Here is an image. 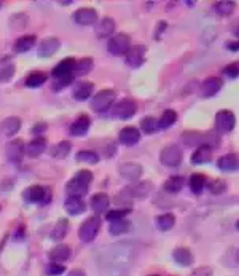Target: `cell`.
Instances as JSON below:
<instances>
[{
    "instance_id": "cell-1",
    "label": "cell",
    "mask_w": 239,
    "mask_h": 276,
    "mask_svg": "<svg viewBox=\"0 0 239 276\" xmlns=\"http://www.w3.org/2000/svg\"><path fill=\"white\" fill-rule=\"evenodd\" d=\"M91 181H93V173L88 171V169H80V171L67 182V185H65V192H67L69 197L81 198L88 193Z\"/></svg>"
},
{
    "instance_id": "cell-2",
    "label": "cell",
    "mask_w": 239,
    "mask_h": 276,
    "mask_svg": "<svg viewBox=\"0 0 239 276\" xmlns=\"http://www.w3.org/2000/svg\"><path fill=\"white\" fill-rule=\"evenodd\" d=\"M99 230H101V219L99 216H91L81 224L78 229V237L83 243H91L97 237Z\"/></svg>"
},
{
    "instance_id": "cell-3",
    "label": "cell",
    "mask_w": 239,
    "mask_h": 276,
    "mask_svg": "<svg viewBox=\"0 0 239 276\" xmlns=\"http://www.w3.org/2000/svg\"><path fill=\"white\" fill-rule=\"evenodd\" d=\"M184 142H187L188 145H209V147H217V144L220 142V137L219 136H214V134H200V133H185L182 136Z\"/></svg>"
},
{
    "instance_id": "cell-4",
    "label": "cell",
    "mask_w": 239,
    "mask_h": 276,
    "mask_svg": "<svg viewBox=\"0 0 239 276\" xmlns=\"http://www.w3.org/2000/svg\"><path fill=\"white\" fill-rule=\"evenodd\" d=\"M115 97H117V94H115L113 90H101L91 101V109L94 112H105L107 109L112 107V104L115 102Z\"/></svg>"
},
{
    "instance_id": "cell-5",
    "label": "cell",
    "mask_w": 239,
    "mask_h": 276,
    "mask_svg": "<svg viewBox=\"0 0 239 276\" xmlns=\"http://www.w3.org/2000/svg\"><path fill=\"white\" fill-rule=\"evenodd\" d=\"M182 150H180L179 145H166L161 153H160V161L164 166H169V168H176L180 165L182 161Z\"/></svg>"
},
{
    "instance_id": "cell-6",
    "label": "cell",
    "mask_w": 239,
    "mask_h": 276,
    "mask_svg": "<svg viewBox=\"0 0 239 276\" xmlns=\"http://www.w3.org/2000/svg\"><path fill=\"white\" fill-rule=\"evenodd\" d=\"M137 112V104L133 99H121L112 107V115L120 120H128Z\"/></svg>"
},
{
    "instance_id": "cell-7",
    "label": "cell",
    "mask_w": 239,
    "mask_h": 276,
    "mask_svg": "<svg viewBox=\"0 0 239 276\" xmlns=\"http://www.w3.org/2000/svg\"><path fill=\"white\" fill-rule=\"evenodd\" d=\"M129 48H131V38L126 34H117V35H113L109 40V43H107V50H109L115 56L126 54Z\"/></svg>"
},
{
    "instance_id": "cell-8",
    "label": "cell",
    "mask_w": 239,
    "mask_h": 276,
    "mask_svg": "<svg viewBox=\"0 0 239 276\" xmlns=\"http://www.w3.org/2000/svg\"><path fill=\"white\" fill-rule=\"evenodd\" d=\"M236 125V117L232 110H220L216 115V126L219 133H230L235 129Z\"/></svg>"
},
{
    "instance_id": "cell-9",
    "label": "cell",
    "mask_w": 239,
    "mask_h": 276,
    "mask_svg": "<svg viewBox=\"0 0 239 276\" xmlns=\"http://www.w3.org/2000/svg\"><path fill=\"white\" fill-rule=\"evenodd\" d=\"M147 46L145 45H133L126 53V64L129 67H141L145 61Z\"/></svg>"
},
{
    "instance_id": "cell-10",
    "label": "cell",
    "mask_w": 239,
    "mask_h": 276,
    "mask_svg": "<svg viewBox=\"0 0 239 276\" xmlns=\"http://www.w3.org/2000/svg\"><path fill=\"white\" fill-rule=\"evenodd\" d=\"M61 42L57 37H46L42 40V43L38 45V50L37 54L38 58H51V56L59 50Z\"/></svg>"
},
{
    "instance_id": "cell-11",
    "label": "cell",
    "mask_w": 239,
    "mask_h": 276,
    "mask_svg": "<svg viewBox=\"0 0 239 276\" xmlns=\"http://www.w3.org/2000/svg\"><path fill=\"white\" fill-rule=\"evenodd\" d=\"M118 173L121 177H125L129 182H136L139 177L142 176V166L139 163H133V161H128V163H121L118 166Z\"/></svg>"
},
{
    "instance_id": "cell-12",
    "label": "cell",
    "mask_w": 239,
    "mask_h": 276,
    "mask_svg": "<svg viewBox=\"0 0 239 276\" xmlns=\"http://www.w3.org/2000/svg\"><path fill=\"white\" fill-rule=\"evenodd\" d=\"M73 21L80 26H93L97 21V11L94 8H78V10L73 13Z\"/></svg>"
},
{
    "instance_id": "cell-13",
    "label": "cell",
    "mask_w": 239,
    "mask_h": 276,
    "mask_svg": "<svg viewBox=\"0 0 239 276\" xmlns=\"http://www.w3.org/2000/svg\"><path fill=\"white\" fill-rule=\"evenodd\" d=\"M6 157L13 163H18V161L22 160V155L26 153V145H24V141L22 139H13L10 144L6 145Z\"/></svg>"
},
{
    "instance_id": "cell-14",
    "label": "cell",
    "mask_w": 239,
    "mask_h": 276,
    "mask_svg": "<svg viewBox=\"0 0 239 276\" xmlns=\"http://www.w3.org/2000/svg\"><path fill=\"white\" fill-rule=\"evenodd\" d=\"M222 85H224L222 78H219V77H208L201 83V96L203 97H212V96H216L222 90Z\"/></svg>"
},
{
    "instance_id": "cell-15",
    "label": "cell",
    "mask_w": 239,
    "mask_h": 276,
    "mask_svg": "<svg viewBox=\"0 0 239 276\" xmlns=\"http://www.w3.org/2000/svg\"><path fill=\"white\" fill-rule=\"evenodd\" d=\"M75 59L73 58H65L59 64H56L53 69V77L54 78H62V77H69L73 75V69H75Z\"/></svg>"
},
{
    "instance_id": "cell-16",
    "label": "cell",
    "mask_w": 239,
    "mask_h": 276,
    "mask_svg": "<svg viewBox=\"0 0 239 276\" xmlns=\"http://www.w3.org/2000/svg\"><path fill=\"white\" fill-rule=\"evenodd\" d=\"M217 168L222 171L233 173L239 169V155L238 153H227V155L220 157L217 161Z\"/></svg>"
},
{
    "instance_id": "cell-17",
    "label": "cell",
    "mask_w": 239,
    "mask_h": 276,
    "mask_svg": "<svg viewBox=\"0 0 239 276\" xmlns=\"http://www.w3.org/2000/svg\"><path fill=\"white\" fill-rule=\"evenodd\" d=\"M118 139L123 145H134L141 141V131L136 126H126L120 131Z\"/></svg>"
},
{
    "instance_id": "cell-18",
    "label": "cell",
    "mask_w": 239,
    "mask_h": 276,
    "mask_svg": "<svg viewBox=\"0 0 239 276\" xmlns=\"http://www.w3.org/2000/svg\"><path fill=\"white\" fill-rule=\"evenodd\" d=\"M89 126H91V120L88 115H80L75 118V121L70 125V134L72 136H85L89 131Z\"/></svg>"
},
{
    "instance_id": "cell-19",
    "label": "cell",
    "mask_w": 239,
    "mask_h": 276,
    "mask_svg": "<svg viewBox=\"0 0 239 276\" xmlns=\"http://www.w3.org/2000/svg\"><path fill=\"white\" fill-rule=\"evenodd\" d=\"M46 193H48V190L45 189V187L32 185V187H27V189L24 190L22 197L29 203H40V201H43V198L46 197Z\"/></svg>"
},
{
    "instance_id": "cell-20",
    "label": "cell",
    "mask_w": 239,
    "mask_h": 276,
    "mask_svg": "<svg viewBox=\"0 0 239 276\" xmlns=\"http://www.w3.org/2000/svg\"><path fill=\"white\" fill-rule=\"evenodd\" d=\"M93 90H94V85L91 82H78L73 86L72 96H73V99H77V101H86L88 97L93 94Z\"/></svg>"
},
{
    "instance_id": "cell-21",
    "label": "cell",
    "mask_w": 239,
    "mask_h": 276,
    "mask_svg": "<svg viewBox=\"0 0 239 276\" xmlns=\"http://www.w3.org/2000/svg\"><path fill=\"white\" fill-rule=\"evenodd\" d=\"M22 121L19 117H8L0 123V131L5 136H14L21 129Z\"/></svg>"
},
{
    "instance_id": "cell-22",
    "label": "cell",
    "mask_w": 239,
    "mask_h": 276,
    "mask_svg": "<svg viewBox=\"0 0 239 276\" xmlns=\"http://www.w3.org/2000/svg\"><path fill=\"white\" fill-rule=\"evenodd\" d=\"M109 205H110V200L105 193H96L94 197H91V201H89V206H91V209L96 214L107 213Z\"/></svg>"
},
{
    "instance_id": "cell-23",
    "label": "cell",
    "mask_w": 239,
    "mask_h": 276,
    "mask_svg": "<svg viewBox=\"0 0 239 276\" xmlns=\"http://www.w3.org/2000/svg\"><path fill=\"white\" fill-rule=\"evenodd\" d=\"M64 208L65 211H67L69 214L72 216H78L81 213H85V209H86V205H85V201L81 200V198H77V197H67L64 201Z\"/></svg>"
},
{
    "instance_id": "cell-24",
    "label": "cell",
    "mask_w": 239,
    "mask_h": 276,
    "mask_svg": "<svg viewBox=\"0 0 239 276\" xmlns=\"http://www.w3.org/2000/svg\"><path fill=\"white\" fill-rule=\"evenodd\" d=\"M212 158V147L209 145H200V147H196V150L193 152L192 155V163L193 165H204L211 161Z\"/></svg>"
},
{
    "instance_id": "cell-25",
    "label": "cell",
    "mask_w": 239,
    "mask_h": 276,
    "mask_svg": "<svg viewBox=\"0 0 239 276\" xmlns=\"http://www.w3.org/2000/svg\"><path fill=\"white\" fill-rule=\"evenodd\" d=\"M70 254H72L70 248L65 246V245H61V246L53 248L51 251H49L48 256H49V261H51V262H54V264H62V262H65L70 257Z\"/></svg>"
},
{
    "instance_id": "cell-26",
    "label": "cell",
    "mask_w": 239,
    "mask_h": 276,
    "mask_svg": "<svg viewBox=\"0 0 239 276\" xmlns=\"http://www.w3.org/2000/svg\"><path fill=\"white\" fill-rule=\"evenodd\" d=\"M113 30H115V21L112 18H109V16H107V18H102L96 26V34L99 38L110 37L113 34Z\"/></svg>"
},
{
    "instance_id": "cell-27",
    "label": "cell",
    "mask_w": 239,
    "mask_h": 276,
    "mask_svg": "<svg viewBox=\"0 0 239 276\" xmlns=\"http://www.w3.org/2000/svg\"><path fill=\"white\" fill-rule=\"evenodd\" d=\"M152 189H153L152 182L147 181V182H139V184H134V185L128 187L126 192H128V195L131 198H133V197L144 198V197H147V195L152 192Z\"/></svg>"
},
{
    "instance_id": "cell-28",
    "label": "cell",
    "mask_w": 239,
    "mask_h": 276,
    "mask_svg": "<svg viewBox=\"0 0 239 276\" xmlns=\"http://www.w3.org/2000/svg\"><path fill=\"white\" fill-rule=\"evenodd\" d=\"M35 42H37V37L35 35H22V37H19L14 42L13 51L14 53H26V51H29L30 48L35 45Z\"/></svg>"
},
{
    "instance_id": "cell-29",
    "label": "cell",
    "mask_w": 239,
    "mask_h": 276,
    "mask_svg": "<svg viewBox=\"0 0 239 276\" xmlns=\"http://www.w3.org/2000/svg\"><path fill=\"white\" fill-rule=\"evenodd\" d=\"M45 149H46V141L43 139V137H35L34 141H30L26 145V153L29 157L35 158L38 155H42V153L45 152Z\"/></svg>"
},
{
    "instance_id": "cell-30",
    "label": "cell",
    "mask_w": 239,
    "mask_h": 276,
    "mask_svg": "<svg viewBox=\"0 0 239 276\" xmlns=\"http://www.w3.org/2000/svg\"><path fill=\"white\" fill-rule=\"evenodd\" d=\"M172 257H174V261L179 265L188 267V265L193 264V254L187 248H177V249H174V253H172Z\"/></svg>"
},
{
    "instance_id": "cell-31",
    "label": "cell",
    "mask_w": 239,
    "mask_h": 276,
    "mask_svg": "<svg viewBox=\"0 0 239 276\" xmlns=\"http://www.w3.org/2000/svg\"><path fill=\"white\" fill-rule=\"evenodd\" d=\"M14 75V64L8 59L0 61V83L10 82Z\"/></svg>"
},
{
    "instance_id": "cell-32",
    "label": "cell",
    "mask_w": 239,
    "mask_h": 276,
    "mask_svg": "<svg viewBox=\"0 0 239 276\" xmlns=\"http://www.w3.org/2000/svg\"><path fill=\"white\" fill-rule=\"evenodd\" d=\"M206 184H208V179H206L204 174H200V173L192 174L190 181H188V185H190V189L195 195H200L204 190Z\"/></svg>"
},
{
    "instance_id": "cell-33",
    "label": "cell",
    "mask_w": 239,
    "mask_h": 276,
    "mask_svg": "<svg viewBox=\"0 0 239 276\" xmlns=\"http://www.w3.org/2000/svg\"><path fill=\"white\" fill-rule=\"evenodd\" d=\"M67 232H69V221L67 219H59V221L56 222L53 232H51V238L54 241H61V240L65 238Z\"/></svg>"
},
{
    "instance_id": "cell-34",
    "label": "cell",
    "mask_w": 239,
    "mask_h": 276,
    "mask_svg": "<svg viewBox=\"0 0 239 276\" xmlns=\"http://www.w3.org/2000/svg\"><path fill=\"white\" fill-rule=\"evenodd\" d=\"M70 150H72V144H70L69 141H62V142H59V144H56L49 153H51L53 158L64 160L65 157H69Z\"/></svg>"
},
{
    "instance_id": "cell-35",
    "label": "cell",
    "mask_w": 239,
    "mask_h": 276,
    "mask_svg": "<svg viewBox=\"0 0 239 276\" xmlns=\"http://www.w3.org/2000/svg\"><path fill=\"white\" fill-rule=\"evenodd\" d=\"M155 222H156V227L161 230V232H168L171 230L172 227H174L176 224V217L174 214H171V213H166V214H161L155 219Z\"/></svg>"
},
{
    "instance_id": "cell-36",
    "label": "cell",
    "mask_w": 239,
    "mask_h": 276,
    "mask_svg": "<svg viewBox=\"0 0 239 276\" xmlns=\"http://www.w3.org/2000/svg\"><path fill=\"white\" fill-rule=\"evenodd\" d=\"M93 59L91 58H81L75 62V69H73V75L83 77L86 74H89L93 69Z\"/></svg>"
},
{
    "instance_id": "cell-37",
    "label": "cell",
    "mask_w": 239,
    "mask_h": 276,
    "mask_svg": "<svg viewBox=\"0 0 239 276\" xmlns=\"http://www.w3.org/2000/svg\"><path fill=\"white\" fill-rule=\"evenodd\" d=\"M214 10L220 16H230L236 10V2H233V0H220V2L214 3Z\"/></svg>"
},
{
    "instance_id": "cell-38",
    "label": "cell",
    "mask_w": 239,
    "mask_h": 276,
    "mask_svg": "<svg viewBox=\"0 0 239 276\" xmlns=\"http://www.w3.org/2000/svg\"><path fill=\"white\" fill-rule=\"evenodd\" d=\"M184 184H185L184 177L172 176V177H169L166 182H164V190L169 192V193H179L180 190H182Z\"/></svg>"
},
{
    "instance_id": "cell-39",
    "label": "cell",
    "mask_w": 239,
    "mask_h": 276,
    "mask_svg": "<svg viewBox=\"0 0 239 276\" xmlns=\"http://www.w3.org/2000/svg\"><path fill=\"white\" fill-rule=\"evenodd\" d=\"M176 121H177V112L172 110V109H168V110L163 112L161 118L158 120V125H160V128L166 129V128H171Z\"/></svg>"
},
{
    "instance_id": "cell-40",
    "label": "cell",
    "mask_w": 239,
    "mask_h": 276,
    "mask_svg": "<svg viewBox=\"0 0 239 276\" xmlns=\"http://www.w3.org/2000/svg\"><path fill=\"white\" fill-rule=\"evenodd\" d=\"M46 74L45 72H32V74H29L27 75V78H26V85L29 86V88H38V86H42L45 82H46Z\"/></svg>"
},
{
    "instance_id": "cell-41",
    "label": "cell",
    "mask_w": 239,
    "mask_h": 276,
    "mask_svg": "<svg viewBox=\"0 0 239 276\" xmlns=\"http://www.w3.org/2000/svg\"><path fill=\"white\" fill-rule=\"evenodd\" d=\"M129 229H131V225H129V222L126 221V219H120V221H112L110 222L109 232L112 235H123V233H126Z\"/></svg>"
},
{
    "instance_id": "cell-42",
    "label": "cell",
    "mask_w": 239,
    "mask_h": 276,
    "mask_svg": "<svg viewBox=\"0 0 239 276\" xmlns=\"http://www.w3.org/2000/svg\"><path fill=\"white\" fill-rule=\"evenodd\" d=\"M141 129L147 134H153L160 129V125H158V120L153 118V117H145L141 120Z\"/></svg>"
},
{
    "instance_id": "cell-43",
    "label": "cell",
    "mask_w": 239,
    "mask_h": 276,
    "mask_svg": "<svg viewBox=\"0 0 239 276\" xmlns=\"http://www.w3.org/2000/svg\"><path fill=\"white\" fill-rule=\"evenodd\" d=\"M77 160L78 161H85V163H97L99 161V153L94 152V150H80L77 153Z\"/></svg>"
},
{
    "instance_id": "cell-44",
    "label": "cell",
    "mask_w": 239,
    "mask_h": 276,
    "mask_svg": "<svg viewBox=\"0 0 239 276\" xmlns=\"http://www.w3.org/2000/svg\"><path fill=\"white\" fill-rule=\"evenodd\" d=\"M131 213L129 208H123V209H112V211H107L105 213V217L107 221H120V219H125L128 214Z\"/></svg>"
},
{
    "instance_id": "cell-45",
    "label": "cell",
    "mask_w": 239,
    "mask_h": 276,
    "mask_svg": "<svg viewBox=\"0 0 239 276\" xmlns=\"http://www.w3.org/2000/svg\"><path fill=\"white\" fill-rule=\"evenodd\" d=\"M209 190L214 195H220V193H224L227 190V184L222 181V179H216V181H212L209 184Z\"/></svg>"
},
{
    "instance_id": "cell-46",
    "label": "cell",
    "mask_w": 239,
    "mask_h": 276,
    "mask_svg": "<svg viewBox=\"0 0 239 276\" xmlns=\"http://www.w3.org/2000/svg\"><path fill=\"white\" fill-rule=\"evenodd\" d=\"M65 272V267L62 264H54L51 262L48 267H46V275L48 276H59Z\"/></svg>"
},
{
    "instance_id": "cell-47",
    "label": "cell",
    "mask_w": 239,
    "mask_h": 276,
    "mask_svg": "<svg viewBox=\"0 0 239 276\" xmlns=\"http://www.w3.org/2000/svg\"><path fill=\"white\" fill-rule=\"evenodd\" d=\"M224 74L230 78H236L239 75V62H232L224 69Z\"/></svg>"
},
{
    "instance_id": "cell-48",
    "label": "cell",
    "mask_w": 239,
    "mask_h": 276,
    "mask_svg": "<svg viewBox=\"0 0 239 276\" xmlns=\"http://www.w3.org/2000/svg\"><path fill=\"white\" fill-rule=\"evenodd\" d=\"M192 276H212V269L211 267H200L192 273Z\"/></svg>"
},
{
    "instance_id": "cell-49",
    "label": "cell",
    "mask_w": 239,
    "mask_h": 276,
    "mask_svg": "<svg viewBox=\"0 0 239 276\" xmlns=\"http://www.w3.org/2000/svg\"><path fill=\"white\" fill-rule=\"evenodd\" d=\"M45 131H46V123H43V121H40V123L34 125V128H32V134H35L37 137L42 136Z\"/></svg>"
},
{
    "instance_id": "cell-50",
    "label": "cell",
    "mask_w": 239,
    "mask_h": 276,
    "mask_svg": "<svg viewBox=\"0 0 239 276\" xmlns=\"http://www.w3.org/2000/svg\"><path fill=\"white\" fill-rule=\"evenodd\" d=\"M67 276H86V275H85V272L81 270V269H73V270L69 272Z\"/></svg>"
},
{
    "instance_id": "cell-51",
    "label": "cell",
    "mask_w": 239,
    "mask_h": 276,
    "mask_svg": "<svg viewBox=\"0 0 239 276\" xmlns=\"http://www.w3.org/2000/svg\"><path fill=\"white\" fill-rule=\"evenodd\" d=\"M164 29H166V22H163V21H161V22L158 24V26H156V35H155V37L158 38L161 32H164Z\"/></svg>"
},
{
    "instance_id": "cell-52",
    "label": "cell",
    "mask_w": 239,
    "mask_h": 276,
    "mask_svg": "<svg viewBox=\"0 0 239 276\" xmlns=\"http://www.w3.org/2000/svg\"><path fill=\"white\" fill-rule=\"evenodd\" d=\"M227 46H228V50L238 51L239 50V42H230V43H227Z\"/></svg>"
},
{
    "instance_id": "cell-53",
    "label": "cell",
    "mask_w": 239,
    "mask_h": 276,
    "mask_svg": "<svg viewBox=\"0 0 239 276\" xmlns=\"http://www.w3.org/2000/svg\"><path fill=\"white\" fill-rule=\"evenodd\" d=\"M232 32H233L236 37H239V26H233V30Z\"/></svg>"
},
{
    "instance_id": "cell-54",
    "label": "cell",
    "mask_w": 239,
    "mask_h": 276,
    "mask_svg": "<svg viewBox=\"0 0 239 276\" xmlns=\"http://www.w3.org/2000/svg\"><path fill=\"white\" fill-rule=\"evenodd\" d=\"M236 229L239 230V221H238V224H236Z\"/></svg>"
},
{
    "instance_id": "cell-55",
    "label": "cell",
    "mask_w": 239,
    "mask_h": 276,
    "mask_svg": "<svg viewBox=\"0 0 239 276\" xmlns=\"http://www.w3.org/2000/svg\"><path fill=\"white\" fill-rule=\"evenodd\" d=\"M152 276H158V275H152Z\"/></svg>"
},
{
    "instance_id": "cell-56",
    "label": "cell",
    "mask_w": 239,
    "mask_h": 276,
    "mask_svg": "<svg viewBox=\"0 0 239 276\" xmlns=\"http://www.w3.org/2000/svg\"><path fill=\"white\" fill-rule=\"evenodd\" d=\"M0 5H2V3H0Z\"/></svg>"
}]
</instances>
